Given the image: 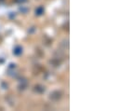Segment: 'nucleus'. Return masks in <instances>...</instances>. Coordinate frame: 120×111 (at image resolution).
<instances>
[{"label": "nucleus", "mask_w": 120, "mask_h": 111, "mask_svg": "<svg viewBox=\"0 0 120 111\" xmlns=\"http://www.w3.org/2000/svg\"><path fill=\"white\" fill-rule=\"evenodd\" d=\"M60 97H61V93L58 91H55L50 93V99L53 101H58L59 99H60Z\"/></svg>", "instance_id": "nucleus-1"}]
</instances>
